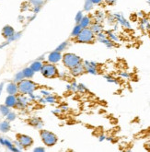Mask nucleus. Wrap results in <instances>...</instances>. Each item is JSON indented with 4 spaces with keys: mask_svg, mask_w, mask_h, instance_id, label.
<instances>
[{
    "mask_svg": "<svg viewBox=\"0 0 150 152\" xmlns=\"http://www.w3.org/2000/svg\"><path fill=\"white\" fill-rule=\"evenodd\" d=\"M96 34L90 28H83L80 33L77 37V41L80 43H93Z\"/></svg>",
    "mask_w": 150,
    "mask_h": 152,
    "instance_id": "obj_1",
    "label": "nucleus"
},
{
    "mask_svg": "<svg viewBox=\"0 0 150 152\" xmlns=\"http://www.w3.org/2000/svg\"><path fill=\"white\" fill-rule=\"evenodd\" d=\"M62 60H63L65 67H66L69 69L77 67V65L82 63L81 57H79L78 55L75 54H71V53H66V54H65L63 57H62Z\"/></svg>",
    "mask_w": 150,
    "mask_h": 152,
    "instance_id": "obj_2",
    "label": "nucleus"
},
{
    "mask_svg": "<svg viewBox=\"0 0 150 152\" xmlns=\"http://www.w3.org/2000/svg\"><path fill=\"white\" fill-rule=\"evenodd\" d=\"M37 89V84L30 79H21L18 84L19 92L21 94H30Z\"/></svg>",
    "mask_w": 150,
    "mask_h": 152,
    "instance_id": "obj_3",
    "label": "nucleus"
},
{
    "mask_svg": "<svg viewBox=\"0 0 150 152\" xmlns=\"http://www.w3.org/2000/svg\"><path fill=\"white\" fill-rule=\"evenodd\" d=\"M40 135H41V140H43V142L44 143V145H46L48 147H53L57 143L56 135L52 133V132H50V131L41 130Z\"/></svg>",
    "mask_w": 150,
    "mask_h": 152,
    "instance_id": "obj_4",
    "label": "nucleus"
},
{
    "mask_svg": "<svg viewBox=\"0 0 150 152\" xmlns=\"http://www.w3.org/2000/svg\"><path fill=\"white\" fill-rule=\"evenodd\" d=\"M41 74L46 79H55L58 75V69L55 65L51 64H44L41 69Z\"/></svg>",
    "mask_w": 150,
    "mask_h": 152,
    "instance_id": "obj_5",
    "label": "nucleus"
},
{
    "mask_svg": "<svg viewBox=\"0 0 150 152\" xmlns=\"http://www.w3.org/2000/svg\"><path fill=\"white\" fill-rule=\"evenodd\" d=\"M18 141L19 143V145L22 147H24V149L31 147L33 144L32 138L26 135H18Z\"/></svg>",
    "mask_w": 150,
    "mask_h": 152,
    "instance_id": "obj_6",
    "label": "nucleus"
},
{
    "mask_svg": "<svg viewBox=\"0 0 150 152\" xmlns=\"http://www.w3.org/2000/svg\"><path fill=\"white\" fill-rule=\"evenodd\" d=\"M96 35H97V39L99 41V42L105 44L108 48H112L114 46V43L112 42L111 40H110L109 38H108L107 34L102 33V31L99 32V33H98V34H96Z\"/></svg>",
    "mask_w": 150,
    "mask_h": 152,
    "instance_id": "obj_7",
    "label": "nucleus"
},
{
    "mask_svg": "<svg viewBox=\"0 0 150 152\" xmlns=\"http://www.w3.org/2000/svg\"><path fill=\"white\" fill-rule=\"evenodd\" d=\"M84 67L87 73H90V74H93V75H97L98 74V64L95 63V62H89V61H86L85 64H84Z\"/></svg>",
    "mask_w": 150,
    "mask_h": 152,
    "instance_id": "obj_8",
    "label": "nucleus"
},
{
    "mask_svg": "<svg viewBox=\"0 0 150 152\" xmlns=\"http://www.w3.org/2000/svg\"><path fill=\"white\" fill-rule=\"evenodd\" d=\"M62 57H63V55H62L61 52H58V51L55 50V51L52 52L51 54L49 55L48 61L52 64H56V63L59 62V61L62 60Z\"/></svg>",
    "mask_w": 150,
    "mask_h": 152,
    "instance_id": "obj_9",
    "label": "nucleus"
},
{
    "mask_svg": "<svg viewBox=\"0 0 150 152\" xmlns=\"http://www.w3.org/2000/svg\"><path fill=\"white\" fill-rule=\"evenodd\" d=\"M113 16H114V18H115V20H117V21H118L123 27L127 28V29H130V28H131L130 22H129L128 20H127L125 18H124L123 15H121V14H119V13H115Z\"/></svg>",
    "mask_w": 150,
    "mask_h": 152,
    "instance_id": "obj_10",
    "label": "nucleus"
},
{
    "mask_svg": "<svg viewBox=\"0 0 150 152\" xmlns=\"http://www.w3.org/2000/svg\"><path fill=\"white\" fill-rule=\"evenodd\" d=\"M70 70H71V74H72L73 76H75V77L80 76V75H82L83 73L86 72L85 67H84V65H82V63L79 64V65H77V67H75L71 68Z\"/></svg>",
    "mask_w": 150,
    "mask_h": 152,
    "instance_id": "obj_11",
    "label": "nucleus"
},
{
    "mask_svg": "<svg viewBox=\"0 0 150 152\" xmlns=\"http://www.w3.org/2000/svg\"><path fill=\"white\" fill-rule=\"evenodd\" d=\"M91 24H92V19H91V17L89 15L83 16L82 19L80 20V22H79V25L82 28H89Z\"/></svg>",
    "mask_w": 150,
    "mask_h": 152,
    "instance_id": "obj_12",
    "label": "nucleus"
},
{
    "mask_svg": "<svg viewBox=\"0 0 150 152\" xmlns=\"http://www.w3.org/2000/svg\"><path fill=\"white\" fill-rule=\"evenodd\" d=\"M15 31H14V29L12 28L11 26H5L3 28V31H2V35L5 37V38H10L14 35Z\"/></svg>",
    "mask_w": 150,
    "mask_h": 152,
    "instance_id": "obj_13",
    "label": "nucleus"
},
{
    "mask_svg": "<svg viewBox=\"0 0 150 152\" xmlns=\"http://www.w3.org/2000/svg\"><path fill=\"white\" fill-rule=\"evenodd\" d=\"M90 29L95 34H98L103 31V26L101 24V22H94L90 25Z\"/></svg>",
    "mask_w": 150,
    "mask_h": 152,
    "instance_id": "obj_14",
    "label": "nucleus"
},
{
    "mask_svg": "<svg viewBox=\"0 0 150 152\" xmlns=\"http://www.w3.org/2000/svg\"><path fill=\"white\" fill-rule=\"evenodd\" d=\"M6 105L7 107H15L17 105V97L15 95H9L6 99Z\"/></svg>",
    "mask_w": 150,
    "mask_h": 152,
    "instance_id": "obj_15",
    "label": "nucleus"
},
{
    "mask_svg": "<svg viewBox=\"0 0 150 152\" xmlns=\"http://www.w3.org/2000/svg\"><path fill=\"white\" fill-rule=\"evenodd\" d=\"M7 90L9 95H15V94H17V92L19 91L18 85H16L15 83H9L7 85Z\"/></svg>",
    "mask_w": 150,
    "mask_h": 152,
    "instance_id": "obj_16",
    "label": "nucleus"
},
{
    "mask_svg": "<svg viewBox=\"0 0 150 152\" xmlns=\"http://www.w3.org/2000/svg\"><path fill=\"white\" fill-rule=\"evenodd\" d=\"M43 63L39 62V61H36V62L32 63L31 65V68L32 69L34 72H37V71H41V67H43Z\"/></svg>",
    "mask_w": 150,
    "mask_h": 152,
    "instance_id": "obj_17",
    "label": "nucleus"
},
{
    "mask_svg": "<svg viewBox=\"0 0 150 152\" xmlns=\"http://www.w3.org/2000/svg\"><path fill=\"white\" fill-rule=\"evenodd\" d=\"M105 18L104 12L102 11H97L95 14V22H101L102 20Z\"/></svg>",
    "mask_w": 150,
    "mask_h": 152,
    "instance_id": "obj_18",
    "label": "nucleus"
},
{
    "mask_svg": "<svg viewBox=\"0 0 150 152\" xmlns=\"http://www.w3.org/2000/svg\"><path fill=\"white\" fill-rule=\"evenodd\" d=\"M82 27L79 25V24H77L76 26H75V28L73 29V31H72V37H77L78 36V34L80 33L81 31H82Z\"/></svg>",
    "mask_w": 150,
    "mask_h": 152,
    "instance_id": "obj_19",
    "label": "nucleus"
},
{
    "mask_svg": "<svg viewBox=\"0 0 150 152\" xmlns=\"http://www.w3.org/2000/svg\"><path fill=\"white\" fill-rule=\"evenodd\" d=\"M106 34H107V36H108V38H109L110 40H111L113 43H115V42H119V37H118L117 35H116L115 33H113V32H112V31H108Z\"/></svg>",
    "mask_w": 150,
    "mask_h": 152,
    "instance_id": "obj_20",
    "label": "nucleus"
},
{
    "mask_svg": "<svg viewBox=\"0 0 150 152\" xmlns=\"http://www.w3.org/2000/svg\"><path fill=\"white\" fill-rule=\"evenodd\" d=\"M23 76L24 77H31L33 76V74H34V71L32 70V69L31 67H29V68H26V69H24L23 70Z\"/></svg>",
    "mask_w": 150,
    "mask_h": 152,
    "instance_id": "obj_21",
    "label": "nucleus"
},
{
    "mask_svg": "<svg viewBox=\"0 0 150 152\" xmlns=\"http://www.w3.org/2000/svg\"><path fill=\"white\" fill-rule=\"evenodd\" d=\"M93 9V3L90 1V0H86L85 2V6H84V9L86 11H90Z\"/></svg>",
    "mask_w": 150,
    "mask_h": 152,
    "instance_id": "obj_22",
    "label": "nucleus"
},
{
    "mask_svg": "<svg viewBox=\"0 0 150 152\" xmlns=\"http://www.w3.org/2000/svg\"><path fill=\"white\" fill-rule=\"evenodd\" d=\"M0 129H1L3 132H7V131L9 129V125H8L7 122H4L0 125Z\"/></svg>",
    "mask_w": 150,
    "mask_h": 152,
    "instance_id": "obj_23",
    "label": "nucleus"
},
{
    "mask_svg": "<svg viewBox=\"0 0 150 152\" xmlns=\"http://www.w3.org/2000/svg\"><path fill=\"white\" fill-rule=\"evenodd\" d=\"M104 77H105V79H107L108 82H111V83H115V84H118L119 83L117 79H114V77H111V76H104Z\"/></svg>",
    "mask_w": 150,
    "mask_h": 152,
    "instance_id": "obj_24",
    "label": "nucleus"
},
{
    "mask_svg": "<svg viewBox=\"0 0 150 152\" xmlns=\"http://www.w3.org/2000/svg\"><path fill=\"white\" fill-rule=\"evenodd\" d=\"M30 123L31 125H34V126H39L40 125H41V122L40 121V119H32Z\"/></svg>",
    "mask_w": 150,
    "mask_h": 152,
    "instance_id": "obj_25",
    "label": "nucleus"
},
{
    "mask_svg": "<svg viewBox=\"0 0 150 152\" xmlns=\"http://www.w3.org/2000/svg\"><path fill=\"white\" fill-rule=\"evenodd\" d=\"M66 46H67V43L65 42V43H63L61 45H59V46L56 48V51H58V52L63 51V50H65V49L66 48Z\"/></svg>",
    "mask_w": 150,
    "mask_h": 152,
    "instance_id": "obj_26",
    "label": "nucleus"
},
{
    "mask_svg": "<svg viewBox=\"0 0 150 152\" xmlns=\"http://www.w3.org/2000/svg\"><path fill=\"white\" fill-rule=\"evenodd\" d=\"M82 18H83L82 12L79 11L78 13L77 14V16H76V22H77V24H79V22H80V20L82 19Z\"/></svg>",
    "mask_w": 150,
    "mask_h": 152,
    "instance_id": "obj_27",
    "label": "nucleus"
},
{
    "mask_svg": "<svg viewBox=\"0 0 150 152\" xmlns=\"http://www.w3.org/2000/svg\"><path fill=\"white\" fill-rule=\"evenodd\" d=\"M0 110H1V112L3 114H7L8 113H9V111H8V108H7V106H0Z\"/></svg>",
    "mask_w": 150,
    "mask_h": 152,
    "instance_id": "obj_28",
    "label": "nucleus"
},
{
    "mask_svg": "<svg viewBox=\"0 0 150 152\" xmlns=\"http://www.w3.org/2000/svg\"><path fill=\"white\" fill-rule=\"evenodd\" d=\"M120 76L122 77H124V79H129L130 77V74H129L128 72H121L120 73Z\"/></svg>",
    "mask_w": 150,
    "mask_h": 152,
    "instance_id": "obj_29",
    "label": "nucleus"
},
{
    "mask_svg": "<svg viewBox=\"0 0 150 152\" xmlns=\"http://www.w3.org/2000/svg\"><path fill=\"white\" fill-rule=\"evenodd\" d=\"M104 1H105V3L107 4V5L113 6L114 4L116 3V1H117V0H104Z\"/></svg>",
    "mask_w": 150,
    "mask_h": 152,
    "instance_id": "obj_30",
    "label": "nucleus"
},
{
    "mask_svg": "<svg viewBox=\"0 0 150 152\" xmlns=\"http://www.w3.org/2000/svg\"><path fill=\"white\" fill-rule=\"evenodd\" d=\"M90 1L93 3V5H99L103 2V0H90Z\"/></svg>",
    "mask_w": 150,
    "mask_h": 152,
    "instance_id": "obj_31",
    "label": "nucleus"
},
{
    "mask_svg": "<svg viewBox=\"0 0 150 152\" xmlns=\"http://www.w3.org/2000/svg\"><path fill=\"white\" fill-rule=\"evenodd\" d=\"M8 119H9V120H13V119H15V114L8 113Z\"/></svg>",
    "mask_w": 150,
    "mask_h": 152,
    "instance_id": "obj_32",
    "label": "nucleus"
},
{
    "mask_svg": "<svg viewBox=\"0 0 150 152\" xmlns=\"http://www.w3.org/2000/svg\"><path fill=\"white\" fill-rule=\"evenodd\" d=\"M47 101L48 102H55V98H53V97L47 98Z\"/></svg>",
    "mask_w": 150,
    "mask_h": 152,
    "instance_id": "obj_33",
    "label": "nucleus"
},
{
    "mask_svg": "<svg viewBox=\"0 0 150 152\" xmlns=\"http://www.w3.org/2000/svg\"><path fill=\"white\" fill-rule=\"evenodd\" d=\"M106 137H105V135H101L99 137V141H103V140H105Z\"/></svg>",
    "mask_w": 150,
    "mask_h": 152,
    "instance_id": "obj_34",
    "label": "nucleus"
},
{
    "mask_svg": "<svg viewBox=\"0 0 150 152\" xmlns=\"http://www.w3.org/2000/svg\"><path fill=\"white\" fill-rule=\"evenodd\" d=\"M34 151H44V149H43V147H38V149H35Z\"/></svg>",
    "mask_w": 150,
    "mask_h": 152,
    "instance_id": "obj_35",
    "label": "nucleus"
},
{
    "mask_svg": "<svg viewBox=\"0 0 150 152\" xmlns=\"http://www.w3.org/2000/svg\"><path fill=\"white\" fill-rule=\"evenodd\" d=\"M147 149H148V150H150V142L147 145Z\"/></svg>",
    "mask_w": 150,
    "mask_h": 152,
    "instance_id": "obj_36",
    "label": "nucleus"
},
{
    "mask_svg": "<svg viewBox=\"0 0 150 152\" xmlns=\"http://www.w3.org/2000/svg\"><path fill=\"white\" fill-rule=\"evenodd\" d=\"M1 89H2V85L0 86V91H1Z\"/></svg>",
    "mask_w": 150,
    "mask_h": 152,
    "instance_id": "obj_37",
    "label": "nucleus"
},
{
    "mask_svg": "<svg viewBox=\"0 0 150 152\" xmlns=\"http://www.w3.org/2000/svg\"><path fill=\"white\" fill-rule=\"evenodd\" d=\"M147 1H148V3L150 4V0H147Z\"/></svg>",
    "mask_w": 150,
    "mask_h": 152,
    "instance_id": "obj_38",
    "label": "nucleus"
}]
</instances>
